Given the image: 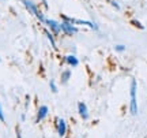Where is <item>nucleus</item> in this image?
I'll return each mask as SVG.
<instances>
[{
    "instance_id": "f257e3e1",
    "label": "nucleus",
    "mask_w": 147,
    "mask_h": 138,
    "mask_svg": "<svg viewBox=\"0 0 147 138\" xmlns=\"http://www.w3.org/2000/svg\"><path fill=\"white\" fill-rule=\"evenodd\" d=\"M129 96H131V101H129V111H131L132 115H138V85H136V80L131 81Z\"/></svg>"
},
{
    "instance_id": "f03ea898",
    "label": "nucleus",
    "mask_w": 147,
    "mask_h": 138,
    "mask_svg": "<svg viewBox=\"0 0 147 138\" xmlns=\"http://www.w3.org/2000/svg\"><path fill=\"white\" fill-rule=\"evenodd\" d=\"M22 3L26 5V8H27L29 11H30L32 14H34V15H36L37 18L40 19V21L45 23V16L42 15V12H41L40 10H38V7H37V5L34 4L33 1H30V0H22Z\"/></svg>"
},
{
    "instance_id": "7ed1b4c3",
    "label": "nucleus",
    "mask_w": 147,
    "mask_h": 138,
    "mask_svg": "<svg viewBox=\"0 0 147 138\" xmlns=\"http://www.w3.org/2000/svg\"><path fill=\"white\" fill-rule=\"evenodd\" d=\"M61 32L65 33L67 36H74V34H76V33L79 32V29L76 26H74L72 23H69V22H65L63 21L61 23Z\"/></svg>"
},
{
    "instance_id": "20e7f679",
    "label": "nucleus",
    "mask_w": 147,
    "mask_h": 138,
    "mask_svg": "<svg viewBox=\"0 0 147 138\" xmlns=\"http://www.w3.org/2000/svg\"><path fill=\"white\" fill-rule=\"evenodd\" d=\"M45 23L48 25L49 30L53 33V36L60 34V32H61V25H60L57 21H55V19H45Z\"/></svg>"
},
{
    "instance_id": "39448f33",
    "label": "nucleus",
    "mask_w": 147,
    "mask_h": 138,
    "mask_svg": "<svg viewBox=\"0 0 147 138\" xmlns=\"http://www.w3.org/2000/svg\"><path fill=\"white\" fill-rule=\"evenodd\" d=\"M56 128H57V134L60 138H64L65 137V134H67V123L64 119L61 118H59L57 120H56Z\"/></svg>"
},
{
    "instance_id": "423d86ee",
    "label": "nucleus",
    "mask_w": 147,
    "mask_h": 138,
    "mask_svg": "<svg viewBox=\"0 0 147 138\" xmlns=\"http://www.w3.org/2000/svg\"><path fill=\"white\" fill-rule=\"evenodd\" d=\"M78 112L83 120H87V119H89V109H87V105H86L84 103H82V101L78 103Z\"/></svg>"
},
{
    "instance_id": "0eeeda50",
    "label": "nucleus",
    "mask_w": 147,
    "mask_h": 138,
    "mask_svg": "<svg viewBox=\"0 0 147 138\" xmlns=\"http://www.w3.org/2000/svg\"><path fill=\"white\" fill-rule=\"evenodd\" d=\"M48 112H49V109H48L47 105H41V107H40V109H38V112H37V122H41V120H44V119L48 116Z\"/></svg>"
},
{
    "instance_id": "6e6552de",
    "label": "nucleus",
    "mask_w": 147,
    "mask_h": 138,
    "mask_svg": "<svg viewBox=\"0 0 147 138\" xmlns=\"http://www.w3.org/2000/svg\"><path fill=\"white\" fill-rule=\"evenodd\" d=\"M65 62H67V64H69L71 67H76L79 64V60L76 56H74V55H68L67 58H65Z\"/></svg>"
},
{
    "instance_id": "1a4fd4ad",
    "label": "nucleus",
    "mask_w": 147,
    "mask_h": 138,
    "mask_svg": "<svg viewBox=\"0 0 147 138\" xmlns=\"http://www.w3.org/2000/svg\"><path fill=\"white\" fill-rule=\"evenodd\" d=\"M71 78V71L69 70H65L63 74H61V84H67Z\"/></svg>"
},
{
    "instance_id": "9d476101",
    "label": "nucleus",
    "mask_w": 147,
    "mask_h": 138,
    "mask_svg": "<svg viewBox=\"0 0 147 138\" xmlns=\"http://www.w3.org/2000/svg\"><path fill=\"white\" fill-rule=\"evenodd\" d=\"M45 34H47V37L49 38V41H51V44H52V47L56 48V41H55V36H53V33L49 32V30H45Z\"/></svg>"
},
{
    "instance_id": "9b49d317",
    "label": "nucleus",
    "mask_w": 147,
    "mask_h": 138,
    "mask_svg": "<svg viewBox=\"0 0 147 138\" xmlns=\"http://www.w3.org/2000/svg\"><path fill=\"white\" fill-rule=\"evenodd\" d=\"M115 51H116V52H124V51H125V45L117 44V45L115 47Z\"/></svg>"
},
{
    "instance_id": "f8f14e48",
    "label": "nucleus",
    "mask_w": 147,
    "mask_h": 138,
    "mask_svg": "<svg viewBox=\"0 0 147 138\" xmlns=\"http://www.w3.org/2000/svg\"><path fill=\"white\" fill-rule=\"evenodd\" d=\"M49 88H51V90H52L53 93H57V88H56L55 81H51V82H49Z\"/></svg>"
},
{
    "instance_id": "ddd939ff",
    "label": "nucleus",
    "mask_w": 147,
    "mask_h": 138,
    "mask_svg": "<svg viewBox=\"0 0 147 138\" xmlns=\"http://www.w3.org/2000/svg\"><path fill=\"white\" fill-rule=\"evenodd\" d=\"M0 120L5 122V116H4V112H3V108H1V103H0Z\"/></svg>"
},
{
    "instance_id": "4468645a",
    "label": "nucleus",
    "mask_w": 147,
    "mask_h": 138,
    "mask_svg": "<svg viewBox=\"0 0 147 138\" xmlns=\"http://www.w3.org/2000/svg\"><path fill=\"white\" fill-rule=\"evenodd\" d=\"M108 1H109L110 4H112V5H113V7H115L116 10H120V5H119V3H116L115 0H108Z\"/></svg>"
},
{
    "instance_id": "2eb2a0df",
    "label": "nucleus",
    "mask_w": 147,
    "mask_h": 138,
    "mask_svg": "<svg viewBox=\"0 0 147 138\" xmlns=\"http://www.w3.org/2000/svg\"><path fill=\"white\" fill-rule=\"evenodd\" d=\"M132 23H134L135 26H138V27H140V29H143V25H140V23H139V22H136V21H135V19L132 21Z\"/></svg>"
},
{
    "instance_id": "dca6fc26",
    "label": "nucleus",
    "mask_w": 147,
    "mask_h": 138,
    "mask_svg": "<svg viewBox=\"0 0 147 138\" xmlns=\"http://www.w3.org/2000/svg\"><path fill=\"white\" fill-rule=\"evenodd\" d=\"M16 135H18V138H22L21 137V131H19V130H16Z\"/></svg>"
}]
</instances>
